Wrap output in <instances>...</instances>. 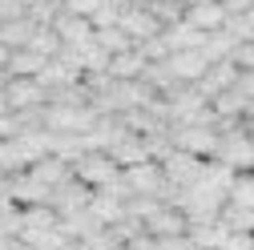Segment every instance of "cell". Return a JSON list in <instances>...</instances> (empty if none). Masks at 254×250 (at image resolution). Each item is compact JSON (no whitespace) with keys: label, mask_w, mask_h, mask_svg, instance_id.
<instances>
[{"label":"cell","mask_w":254,"mask_h":250,"mask_svg":"<svg viewBox=\"0 0 254 250\" xmlns=\"http://www.w3.org/2000/svg\"><path fill=\"white\" fill-rule=\"evenodd\" d=\"M121 182L129 186V194H133V198H153V202H162V194H166L162 162H141V166L121 170Z\"/></svg>","instance_id":"1"},{"label":"cell","mask_w":254,"mask_h":250,"mask_svg":"<svg viewBox=\"0 0 254 250\" xmlns=\"http://www.w3.org/2000/svg\"><path fill=\"white\" fill-rule=\"evenodd\" d=\"M117 174H121L117 162L109 158V153H101V149H89V153H81V158L73 162V178L85 182L89 190H97V186H109Z\"/></svg>","instance_id":"2"},{"label":"cell","mask_w":254,"mask_h":250,"mask_svg":"<svg viewBox=\"0 0 254 250\" xmlns=\"http://www.w3.org/2000/svg\"><path fill=\"white\" fill-rule=\"evenodd\" d=\"M4 101H8V109L16 113V109H37V105H49V93H45V85L37 81V77H8L4 81Z\"/></svg>","instance_id":"3"},{"label":"cell","mask_w":254,"mask_h":250,"mask_svg":"<svg viewBox=\"0 0 254 250\" xmlns=\"http://www.w3.org/2000/svg\"><path fill=\"white\" fill-rule=\"evenodd\" d=\"M162 174H166V182H174V186H182V190H190V186L198 182V174H202V158H194V153H186V149H170L166 158H162Z\"/></svg>","instance_id":"4"},{"label":"cell","mask_w":254,"mask_h":250,"mask_svg":"<svg viewBox=\"0 0 254 250\" xmlns=\"http://www.w3.org/2000/svg\"><path fill=\"white\" fill-rule=\"evenodd\" d=\"M141 226H145L149 238H182L190 222H186V214L174 210V206H153V210L141 218Z\"/></svg>","instance_id":"5"},{"label":"cell","mask_w":254,"mask_h":250,"mask_svg":"<svg viewBox=\"0 0 254 250\" xmlns=\"http://www.w3.org/2000/svg\"><path fill=\"white\" fill-rule=\"evenodd\" d=\"M166 69H170L182 85H194V81L210 69V61H206V53H202V49H178V53H170V57H166Z\"/></svg>","instance_id":"6"},{"label":"cell","mask_w":254,"mask_h":250,"mask_svg":"<svg viewBox=\"0 0 254 250\" xmlns=\"http://www.w3.org/2000/svg\"><path fill=\"white\" fill-rule=\"evenodd\" d=\"M234 81H238V65H234V61H210V69L194 81V89L202 93L206 101H214L218 93H222V89H230Z\"/></svg>","instance_id":"7"},{"label":"cell","mask_w":254,"mask_h":250,"mask_svg":"<svg viewBox=\"0 0 254 250\" xmlns=\"http://www.w3.org/2000/svg\"><path fill=\"white\" fill-rule=\"evenodd\" d=\"M89 198H93V190H89V186H85V182H77V178H69L65 186H57V190H53L49 206L57 210V218H69V214L85 210V206H89Z\"/></svg>","instance_id":"8"},{"label":"cell","mask_w":254,"mask_h":250,"mask_svg":"<svg viewBox=\"0 0 254 250\" xmlns=\"http://www.w3.org/2000/svg\"><path fill=\"white\" fill-rule=\"evenodd\" d=\"M117 24L125 28V33H129V41H133V45H141V41H149V37H157V33H162V24L153 20V12H149L145 4H137V8H125Z\"/></svg>","instance_id":"9"},{"label":"cell","mask_w":254,"mask_h":250,"mask_svg":"<svg viewBox=\"0 0 254 250\" xmlns=\"http://www.w3.org/2000/svg\"><path fill=\"white\" fill-rule=\"evenodd\" d=\"M226 8H222V0H206V4H190L186 12H182V20H190L198 28V33H218L222 24H226Z\"/></svg>","instance_id":"10"},{"label":"cell","mask_w":254,"mask_h":250,"mask_svg":"<svg viewBox=\"0 0 254 250\" xmlns=\"http://www.w3.org/2000/svg\"><path fill=\"white\" fill-rule=\"evenodd\" d=\"M226 234H230V226L222 222V218H210V222H190V226H186L190 246H198V250H218L222 242H226Z\"/></svg>","instance_id":"11"},{"label":"cell","mask_w":254,"mask_h":250,"mask_svg":"<svg viewBox=\"0 0 254 250\" xmlns=\"http://www.w3.org/2000/svg\"><path fill=\"white\" fill-rule=\"evenodd\" d=\"M109 158L117 162V170H129V166H141V162H153L149 158V145L141 133H125L113 149H109Z\"/></svg>","instance_id":"12"},{"label":"cell","mask_w":254,"mask_h":250,"mask_svg":"<svg viewBox=\"0 0 254 250\" xmlns=\"http://www.w3.org/2000/svg\"><path fill=\"white\" fill-rule=\"evenodd\" d=\"M28 174H33L37 182H45L49 190H57V186H65V182L73 178V166H69L65 158H57V153H45L41 162H33V166H28Z\"/></svg>","instance_id":"13"},{"label":"cell","mask_w":254,"mask_h":250,"mask_svg":"<svg viewBox=\"0 0 254 250\" xmlns=\"http://www.w3.org/2000/svg\"><path fill=\"white\" fill-rule=\"evenodd\" d=\"M246 105H250V97L238 89V85H230V89H222L218 97L210 101V109H214V117H226V121H238V117H246Z\"/></svg>","instance_id":"14"},{"label":"cell","mask_w":254,"mask_h":250,"mask_svg":"<svg viewBox=\"0 0 254 250\" xmlns=\"http://www.w3.org/2000/svg\"><path fill=\"white\" fill-rule=\"evenodd\" d=\"M145 65H149V61H145L137 49H125V53L109 57V77H117V81H137V77L145 73Z\"/></svg>","instance_id":"15"},{"label":"cell","mask_w":254,"mask_h":250,"mask_svg":"<svg viewBox=\"0 0 254 250\" xmlns=\"http://www.w3.org/2000/svg\"><path fill=\"white\" fill-rule=\"evenodd\" d=\"M93 45H97L105 57H117V53H125V49H133L129 33H125L121 24H101V28H93Z\"/></svg>","instance_id":"16"},{"label":"cell","mask_w":254,"mask_h":250,"mask_svg":"<svg viewBox=\"0 0 254 250\" xmlns=\"http://www.w3.org/2000/svg\"><path fill=\"white\" fill-rule=\"evenodd\" d=\"M162 37H166L170 53H178V49H202V45H206V33H198L190 20H178V24L162 28Z\"/></svg>","instance_id":"17"},{"label":"cell","mask_w":254,"mask_h":250,"mask_svg":"<svg viewBox=\"0 0 254 250\" xmlns=\"http://www.w3.org/2000/svg\"><path fill=\"white\" fill-rule=\"evenodd\" d=\"M33 33H37V20L28 16V12L16 16V20H4V24H0V41H4L8 49H28Z\"/></svg>","instance_id":"18"},{"label":"cell","mask_w":254,"mask_h":250,"mask_svg":"<svg viewBox=\"0 0 254 250\" xmlns=\"http://www.w3.org/2000/svg\"><path fill=\"white\" fill-rule=\"evenodd\" d=\"M41 69H45V57L33 53V49H12L8 53V65H4L8 77H37Z\"/></svg>","instance_id":"19"},{"label":"cell","mask_w":254,"mask_h":250,"mask_svg":"<svg viewBox=\"0 0 254 250\" xmlns=\"http://www.w3.org/2000/svg\"><path fill=\"white\" fill-rule=\"evenodd\" d=\"M226 206L254 210V170H246V174H234V186H230V198H226Z\"/></svg>","instance_id":"20"},{"label":"cell","mask_w":254,"mask_h":250,"mask_svg":"<svg viewBox=\"0 0 254 250\" xmlns=\"http://www.w3.org/2000/svg\"><path fill=\"white\" fill-rule=\"evenodd\" d=\"M28 49L41 53L45 61L57 57V53H61V37H57V28H53V24H37V33H33V41H28Z\"/></svg>","instance_id":"21"},{"label":"cell","mask_w":254,"mask_h":250,"mask_svg":"<svg viewBox=\"0 0 254 250\" xmlns=\"http://www.w3.org/2000/svg\"><path fill=\"white\" fill-rule=\"evenodd\" d=\"M202 53H206V61H230V53H234V41L222 33H206V45H202Z\"/></svg>","instance_id":"22"},{"label":"cell","mask_w":254,"mask_h":250,"mask_svg":"<svg viewBox=\"0 0 254 250\" xmlns=\"http://www.w3.org/2000/svg\"><path fill=\"white\" fill-rule=\"evenodd\" d=\"M101 4H105V0H61V12H73V16L93 20V12H97Z\"/></svg>","instance_id":"23"},{"label":"cell","mask_w":254,"mask_h":250,"mask_svg":"<svg viewBox=\"0 0 254 250\" xmlns=\"http://www.w3.org/2000/svg\"><path fill=\"white\" fill-rule=\"evenodd\" d=\"M218 250H254V234H242V230H230L226 242H222Z\"/></svg>","instance_id":"24"},{"label":"cell","mask_w":254,"mask_h":250,"mask_svg":"<svg viewBox=\"0 0 254 250\" xmlns=\"http://www.w3.org/2000/svg\"><path fill=\"white\" fill-rule=\"evenodd\" d=\"M4 250H37V246H28V242H24V238H12V242H8V246H4Z\"/></svg>","instance_id":"25"},{"label":"cell","mask_w":254,"mask_h":250,"mask_svg":"<svg viewBox=\"0 0 254 250\" xmlns=\"http://www.w3.org/2000/svg\"><path fill=\"white\" fill-rule=\"evenodd\" d=\"M8 53H12V49H8L4 41H0V69H4V65H8Z\"/></svg>","instance_id":"26"},{"label":"cell","mask_w":254,"mask_h":250,"mask_svg":"<svg viewBox=\"0 0 254 250\" xmlns=\"http://www.w3.org/2000/svg\"><path fill=\"white\" fill-rule=\"evenodd\" d=\"M246 133H250V141H254V121H250V117H246Z\"/></svg>","instance_id":"27"},{"label":"cell","mask_w":254,"mask_h":250,"mask_svg":"<svg viewBox=\"0 0 254 250\" xmlns=\"http://www.w3.org/2000/svg\"><path fill=\"white\" fill-rule=\"evenodd\" d=\"M242 16H246V20H250V24H254V4H250V8H246V12H242Z\"/></svg>","instance_id":"28"},{"label":"cell","mask_w":254,"mask_h":250,"mask_svg":"<svg viewBox=\"0 0 254 250\" xmlns=\"http://www.w3.org/2000/svg\"><path fill=\"white\" fill-rule=\"evenodd\" d=\"M246 117H250V121H254V97H250V105H246Z\"/></svg>","instance_id":"29"},{"label":"cell","mask_w":254,"mask_h":250,"mask_svg":"<svg viewBox=\"0 0 254 250\" xmlns=\"http://www.w3.org/2000/svg\"><path fill=\"white\" fill-rule=\"evenodd\" d=\"M0 113H8V101H4V93H0Z\"/></svg>","instance_id":"30"},{"label":"cell","mask_w":254,"mask_h":250,"mask_svg":"<svg viewBox=\"0 0 254 250\" xmlns=\"http://www.w3.org/2000/svg\"><path fill=\"white\" fill-rule=\"evenodd\" d=\"M4 81H8V73H4V69H0V89H4Z\"/></svg>","instance_id":"31"},{"label":"cell","mask_w":254,"mask_h":250,"mask_svg":"<svg viewBox=\"0 0 254 250\" xmlns=\"http://www.w3.org/2000/svg\"><path fill=\"white\" fill-rule=\"evenodd\" d=\"M4 178H8V174H4V170H0V186H4Z\"/></svg>","instance_id":"32"},{"label":"cell","mask_w":254,"mask_h":250,"mask_svg":"<svg viewBox=\"0 0 254 250\" xmlns=\"http://www.w3.org/2000/svg\"><path fill=\"white\" fill-rule=\"evenodd\" d=\"M0 149H4V141H0Z\"/></svg>","instance_id":"33"},{"label":"cell","mask_w":254,"mask_h":250,"mask_svg":"<svg viewBox=\"0 0 254 250\" xmlns=\"http://www.w3.org/2000/svg\"><path fill=\"white\" fill-rule=\"evenodd\" d=\"M190 250H198V246H190Z\"/></svg>","instance_id":"34"}]
</instances>
